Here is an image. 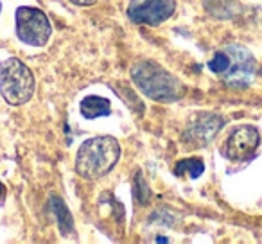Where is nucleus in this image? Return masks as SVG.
<instances>
[{"instance_id":"f257e3e1","label":"nucleus","mask_w":262,"mask_h":244,"mask_svg":"<svg viewBox=\"0 0 262 244\" xmlns=\"http://www.w3.org/2000/svg\"><path fill=\"white\" fill-rule=\"evenodd\" d=\"M120 144L113 137H95L79 147L76 157V172L84 180H99L117 165Z\"/></svg>"},{"instance_id":"f03ea898","label":"nucleus","mask_w":262,"mask_h":244,"mask_svg":"<svg viewBox=\"0 0 262 244\" xmlns=\"http://www.w3.org/2000/svg\"><path fill=\"white\" fill-rule=\"evenodd\" d=\"M131 81L144 95L158 102L178 101L185 94V86L171 72L155 61H140L131 69Z\"/></svg>"},{"instance_id":"7ed1b4c3","label":"nucleus","mask_w":262,"mask_h":244,"mask_svg":"<svg viewBox=\"0 0 262 244\" xmlns=\"http://www.w3.org/2000/svg\"><path fill=\"white\" fill-rule=\"evenodd\" d=\"M0 94L11 106L26 104L34 94V76L18 58L0 63Z\"/></svg>"},{"instance_id":"20e7f679","label":"nucleus","mask_w":262,"mask_h":244,"mask_svg":"<svg viewBox=\"0 0 262 244\" xmlns=\"http://www.w3.org/2000/svg\"><path fill=\"white\" fill-rule=\"evenodd\" d=\"M16 36L27 45L33 47H43L49 41L52 33L51 22L47 15L36 8H18L15 15Z\"/></svg>"},{"instance_id":"39448f33","label":"nucleus","mask_w":262,"mask_h":244,"mask_svg":"<svg viewBox=\"0 0 262 244\" xmlns=\"http://www.w3.org/2000/svg\"><path fill=\"white\" fill-rule=\"evenodd\" d=\"M225 49L228 52V66L221 76V81L226 86L246 88L255 76L253 56L248 49L241 47V45H228Z\"/></svg>"},{"instance_id":"423d86ee","label":"nucleus","mask_w":262,"mask_h":244,"mask_svg":"<svg viewBox=\"0 0 262 244\" xmlns=\"http://www.w3.org/2000/svg\"><path fill=\"white\" fill-rule=\"evenodd\" d=\"M260 144V135L253 126H239L235 128L226 142L223 144V154L230 162H246L257 151Z\"/></svg>"},{"instance_id":"0eeeda50","label":"nucleus","mask_w":262,"mask_h":244,"mask_svg":"<svg viewBox=\"0 0 262 244\" xmlns=\"http://www.w3.org/2000/svg\"><path fill=\"white\" fill-rule=\"evenodd\" d=\"M174 9V0H142V2H133L129 6L127 18L135 24H146V26L155 27L171 18Z\"/></svg>"},{"instance_id":"6e6552de","label":"nucleus","mask_w":262,"mask_h":244,"mask_svg":"<svg viewBox=\"0 0 262 244\" xmlns=\"http://www.w3.org/2000/svg\"><path fill=\"white\" fill-rule=\"evenodd\" d=\"M225 126V120L221 115L215 113H198L192 120H189L187 131L183 139L192 146H207L214 140V137L219 133V129Z\"/></svg>"},{"instance_id":"1a4fd4ad","label":"nucleus","mask_w":262,"mask_h":244,"mask_svg":"<svg viewBox=\"0 0 262 244\" xmlns=\"http://www.w3.org/2000/svg\"><path fill=\"white\" fill-rule=\"evenodd\" d=\"M81 113H83L84 119L94 120L99 119V117H108L112 113V106H110L108 99L97 97V95H88L81 102Z\"/></svg>"},{"instance_id":"9d476101","label":"nucleus","mask_w":262,"mask_h":244,"mask_svg":"<svg viewBox=\"0 0 262 244\" xmlns=\"http://www.w3.org/2000/svg\"><path fill=\"white\" fill-rule=\"evenodd\" d=\"M51 207L56 214V219H58V225H59L61 233L63 235H70V233L74 232V221H72V215H70L69 208H67V205L63 203L61 197L52 196L51 197Z\"/></svg>"},{"instance_id":"9b49d317","label":"nucleus","mask_w":262,"mask_h":244,"mask_svg":"<svg viewBox=\"0 0 262 244\" xmlns=\"http://www.w3.org/2000/svg\"><path fill=\"white\" fill-rule=\"evenodd\" d=\"M205 164L201 158H187V160H180L174 167L176 176H189V178L196 180L203 174Z\"/></svg>"},{"instance_id":"f8f14e48","label":"nucleus","mask_w":262,"mask_h":244,"mask_svg":"<svg viewBox=\"0 0 262 244\" xmlns=\"http://www.w3.org/2000/svg\"><path fill=\"white\" fill-rule=\"evenodd\" d=\"M226 66H228V52H226V49H221V51L215 52L214 58L208 61V69H210L215 76L221 77L223 74H225Z\"/></svg>"},{"instance_id":"ddd939ff","label":"nucleus","mask_w":262,"mask_h":244,"mask_svg":"<svg viewBox=\"0 0 262 244\" xmlns=\"http://www.w3.org/2000/svg\"><path fill=\"white\" fill-rule=\"evenodd\" d=\"M69 2H72V4H76V6H81V8H90L97 0H69Z\"/></svg>"},{"instance_id":"4468645a","label":"nucleus","mask_w":262,"mask_h":244,"mask_svg":"<svg viewBox=\"0 0 262 244\" xmlns=\"http://www.w3.org/2000/svg\"><path fill=\"white\" fill-rule=\"evenodd\" d=\"M4 197H6V187L2 185V182H0V205L4 203Z\"/></svg>"},{"instance_id":"2eb2a0df","label":"nucleus","mask_w":262,"mask_h":244,"mask_svg":"<svg viewBox=\"0 0 262 244\" xmlns=\"http://www.w3.org/2000/svg\"><path fill=\"white\" fill-rule=\"evenodd\" d=\"M260 76H262V69H260Z\"/></svg>"},{"instance_id":"dca6fc26","label":"nucleus","mask_w":262,"mask_h":244,"mask_svg":"<svg viewBox=\"0 0 262 244\" xmlns=\"http://www.w3.org/2000/svg\"><path fill=\"white\" fill-rule=\"evenodd\" d=\"M0 9H2V6H0Z\"/></svg>"}]
</instances>
